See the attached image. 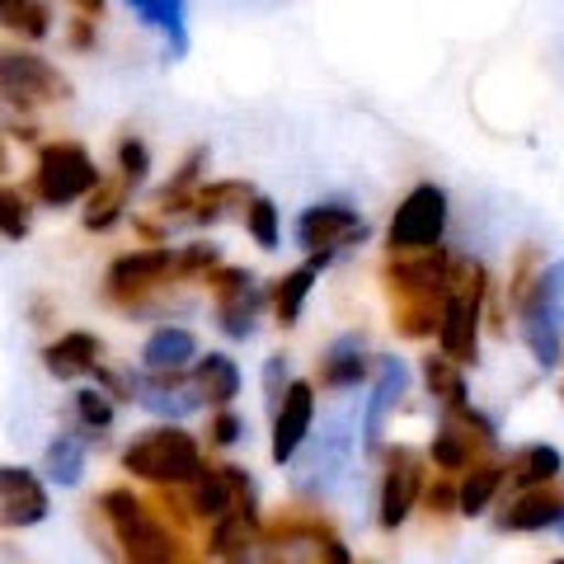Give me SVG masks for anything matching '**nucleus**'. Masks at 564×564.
<instances>
[{
  "mask_svg": "<svg viewBox=\"0 0 564 564\" xmlns=\"http://www.w3.org/2000/svg\"><path fill=\"white\" fill-rule=\"evenodd\" d=\"M226 203H240V207H250L254 203V188L250 184H236V180H226V184H203L198 193H193V217L198 221H217L221 212H226Z\"/></svg>",
  "mask_w": 564,
  "mask_h": 564,
  "instance_id": "34",
  "label": "nucleus"
},
{
  "mask_svg": "<svg viewBox=\"0 0 564 564\" xmlns=\"http://www.w3.org/2000/svg\"><path fill=\"white\" fill-rule=\"evenodd\" d=\"M207 555L217 564H259V555H263V518H259V508H236V513L212 522Z\"/></svg>",
  "mask_w": 564,
  "mask_h": 564,
  "instance_id": "20",
  "label": "nucleus"
},
{
  "mask_svg": "<svg viewBox=\"0 0 564 564\" xmlns=\"http://www.w3.org/2000/svg\"><path fill=\"white\" fill-rule=\"evenodd\" d=\"M372 372V358H367L362 334H339L325 352H321V386L325 391H358Z\"/></svg>",
  "mask_w": 564,
  "mask_h": 564,
  "instance_id": "23",
  "label": "nucleus"
},
{
  "mask_svg": "<svg viewBox=\"0 0 564 564\" xmlns=\"http://www.w3.org/2000/svg\"><path fill=\"white\" fill-rule=\"evenodd\" d=\"M43 475L57 489H76L85 475V437L80 433H57L43 452Z\"/></svg>",
  "mask_w": 564,
  "mask_h": 564,
  "instance_id": "30",
  "label": "nucleus"
},
{
  "mask_svg": "<svg viewBox=\"0 0 564 564\" xmlns=\"http://www.w3.org/2000/svg\"><path fill=\"white\" fill-rule=\"evenodd\" d=\"M128 400H137L141 410H151L155 419L165 423H180L188 419L193 410L203 404L198 386H193V377H155V372H132L128 377Z\"/></svg>",
  "mask_w": 564,
  "mask_h": 564,
  "instance_id": "18",
  "label": "nucleus"
},
{
  "mask_svg": "<svg viewBox=\"0 0 564 564\" xmlns=\"http://www.w3.org/2000/svg\"><path fill=\"white\" fill-rule=\"evenodd\" d=\"M263 555L269 564H352L339 532L315 513H282L263 527Z\"/></svg>",
  "mask_w": 564,
  "mask_h": 564,
  "instance_id": "6",
  "label": "nucleus"
},
{
  "mask_svg": "<svg viewBox=\"0 0 564 564\" xmlns=\"http://www.w3.org/2000/svg\"><path fill=\"white\" fill-rule=\"evenodd\" d=\"M193 386H198V395L207 404L231 410V400L240 395V367H236V358H226V352H207V358H198V362H193Z\"/></svg>",
  "mask_w": 564,
  "mask_h": 564,
  "instance_id": "28",
  "label": "nucleus"
},
{
  "mask_svg": "<svg viewBox=\"0 0 564 564\" xmlns=\"http://www.w3.org/2000/svg\"><path fill=\"white\" fill-rule=\"evenodd\" d=\"M551 564H564V560H551Z\"/></svg>",
  "mask_w": 564,
  "mask_h": 564,
  "instance_id": "46",
  "label": "nucleus"
},
{
  "mask_svg": "<svg viewBox=\"0 0 564 564\" xmlns=\"http://www.w3.org/2000/svg\"><path fill=\"white\" fill-rule=\"evenodd\" d=\"M423 499H429V513H456V485H452V475L423 489Z\"/></svg>",
  "mask_w": 564,
  "mask_h": 564,
  "instance_id": "44",
  "label": "nucleus"
},
{
  "mask_svg": "<svg viewBox=\"0 0 564 564\" xmlns=\"http://www.w3.org/2000/svg\"><path fill=\"white\" fill-rule=\"evenodd\" d=\"M447 288H452V254L443 245L437 250H419V254H391V263H386V292H391L395 329L404 339L437 334Z\"/></svg>",
  "mask_w": 564,
  "mask_h": 564,
  "instance_id": "2",
  "label": "nucleus"
},
{
  "mask_svg": "<svg viewBox=\"0 0 564 564\" xmlns=\"http://www.w3.org/2000/svg\"><path fill=\"white\" fill-rule=\"evenodd\" d=\"M503 485H508V466H499V462H475L462 475V480H456V513H462V518L489 513V503L499 499Z\"/></svg>",
  "mask_w": 564,
  "mask_h": 564,
  "instance_id": "27",
  "label": "nucleus"
},
{
  "mask_svg": "<svg viewBox=\"0 0 564 564\" xmlns=\"http://www.w3.org/2000/svg\"><path fill=\"white\" fill-rule=\"evenodd\" d=\"M0 99L20 104V109H39V104L70 99V80L39 52L24 47H0Z\"/></svg>",
  "mask_w": 564,
  "mask_h": 564,
  "instance_id": "8",
  "label": "nucleus"
},
{
  "mask_svg": "<svg viewBox=\"0 0 564 564\" xmlns=\"http://www.w3.org/2000/svg\"><path fill=\"white\" fill-rule=\"evenodd\" d=\"M485 263L475 259H452V288L443 306V325H437V352H447L452 362H475L480 352V311H485Z\"/></svg>",
  "mask_w": 564,
  "mask_h": 564,
  "instance_id": "4",
  "label": "nucleus"
},
{
  "mask_svg": "<svg viewBox=\"0 0 564 564\" xmlns=\"http://www.w3.org/2000/svg\"><path fill=\"white\" fill-rule=\"evenodd\" d=\"M203 466L207 462L198 437L180 429V423H155V429H147L122 447V470L155 489H188L203 475Z\"/></svg>",
  "mask_w": 564,
  "mask_h": 564,
  "instance_id": "3",
  "label": "nucleus"
},
{
  "mask_svg": "<svg viewBox=\"0 0 564 564\" xmlns=\"http://www.w3.org/2000/svg\"><path fill=\"white\" fill-rule=\"evenodd\" d=\"M489 447H494V423L480 410H470V404H456V410H443L429 456L443 475H466L475 462H485Z\"/></svg>",
  "mask_w": 564,
  "mask_h": 564,
  "instance_id": "9",
  "label": "nucleus"
},
{
  "mask_svg": "<svg viewBox=\"0 0 564 564\" xmlns=\"http://www.w3.org/2000/svg\"><path fill=\"white\" fill-rule=\"evenodd\" d=\"M47 485L29 466H0V532H29L47 518Z\"/></svg>",
  "mask_w": 564,
  "mask_h": 564,
  "instance_id": "17",
  "label": "nucleus"
},
{
  "mask_svg": "<svg viewBox=\"0 0 564 564\" xmlns=\"http://www.w3.org/2000/svg\"><path fill=\"white\" fill-rule=\"evenodd\" d=\"M33 226V212L24 203L20 188H0V236L6 240H24Z\"/></svg>",
  "mask_w": 564,
  "mask_h": 564,
  "instance_id": "38",
  "label": "nucleus"
},
{
  "mask_svg": "<svg viewBox=\"0 0 564 564\" xmlns=\"http://www.w3.org/2000/svg\"><path fill=\"white\" fill-rule=\"evenodd\" d=\"M423 381H429V391L443 400V410H456V404H470L466 400V377H462V362H452L447 352H433V358H423Z\"/></svg>",
  "mask_w": 564,
  "mask_h": 564,
  "instance_id": "32",
  "label": "nucleus"
},
{
  "mask_svg": "<svg viewBox=\"0 0 564 564\" xmlns=\"http://www.w3.org/2000/svg\"><path fill=\"white\" fill-rule=\"evenodd\" d=\"M99 522L109 532V555L118 564H207L188 545V536L174 527L151 499H141L132 485H113L99 499Z\"/></svg>",
  "mask_w": 564,
  "mask_h": 564,
  "instance_id": "1",
  "label": "nucleus"
},
{
  "mask_svg": "<svg viewBox=\"0 0 564 564\" xmlns=\"http://www.w3.org/2000/svg\"><path fill=\"white\" fill-rule=\"evenodd\" d=\"M245 437V419L236 410H217V419L207 423V443L212 447H236Z\"/></svg>",
  "mask_w": 564,
  "mask_h": 564,
  "instance_id": "43",
  "label": "nucleus"
},
{
  "mask_svg": "<svg viewBox=\"0 0 564 564\" xmlns=\"http://www.w3.org/2000/svg\"><path fill=\"white\" fill-rule=\"evenodd\" d=\"M288 386H292V377H288V358L282 352H273L269 362H263V404L278 414V404H282V395H288Z\"/></svg>",
  "mask_w": 564,
  "mask_h": 564,
  "instance_id": "41",
  "label": "nucleus"
},
{
  "mask_svg": "<svg viewBox=\"0 0 564 564\" xmlns=\"http://www.w3.org/2000/svg\"><path fill=\"white\" fill-rule=\"evenodd\" d=\"M184 494H188L193 518L203 522H217L226 513H236V508H259L254 480L245 475V466H203V475Z\"/></svg>",
  "mask_w": 564,
  "mask_h": 564,
  "instance_id": "13",
  "label": "nucleus"
},
{
  "mask_svg": "<svg viewBox=\"0 0 564 564\" xmlns=\"http://www.w3.org/2000/svg\"><path fill=\"white\" fill-rule=\"evenodd\" d=\"M99 352H104V344L95 339L90 329H70V334H62L57 344L43 348V367H47V377H57V381L99 377V372H104Z\"/></svg>",
  "mask_w": 564,
  "mask_h": 564,
  "instance_id": "22",
  "label": "nucleus"
},
{
  "mask_svg": "<svg viewBox=\"0 0 564 564\" xmlns=\"http://www.w3.org/2000/svg\"><path fill=\"white\" fill-rule=\"evenodd\" d=\"M522 344L532 348L536 367H560L564 362V259L545 263V273L536 278L532 296L522 302Z\"/></svg>",
  "mask_w": 564,
  "mask_h": 564,
  "instance_id": "5",
  "label": "nucleus"
},
{
  "mask_svg": "<svg viewBox=\"0 0 564 564\" xmlns=\"http://www.w3.org/2000/svg\"><path fill=\"white\" fill-rule=\"evenodd\" d=\"M315 429V386L311 381H292L288 395H282L278 414H273V462L288 466L296 462V452L306 447V437Z\"/></svg>",
  "mask_w": 564,
  "mask_h": 564,
  "instance_id": "19",
  "label": "nucleus"
},
{
  "mask_svg": "<svg viewBox=\"0 0 564 564\" xmlns=\"http://www.w3.org/2000/svg\"><path fill=\"white\" fill-rule=\"evenodd\" d=\"M147 170H151L147 141H141V137H122L118 141V180L128 188H137V184H147Z\"/></svg>",
  "mask_w": 564,
  "mask_h": 564,
  "instance_id": "39",
  "label": "nucleus"
},
{
  "mask_svg": "<svg viewBox=\"0 0 564 564\" xmlns=\"http://www.w3.org/2000/svg\"><path fill=\"white\" fill-rule=\"evenodd\" d=\"M76 10L85 14V20H99V14H104V0H76Z\"/></svg>",
  "mask_w": 564,
  "mask_h": 564,
  "instance_id": "45",
  "label": "nucleus"
},
{
  "mask_svg": "<svg viewBox=\"0 0 564 564\" xmlns=\"http://www.w3.org/2000/svg\"><path fill=\"white\" fill-rule=\"evenodd\" d=\"M174 273L193 278V273H217V245H188L174 254Z\"/></svg>",
  "mask_w": 564,
  "mask_h": 564,
  "instance_id": "42",
  "label": "nucleus"
},
{
  "mask_svg": "<svg viewBox=\"0 0 564 564\" xmlns=\"http://www.w3.org/2000/svg\"><path fill=\"white\" fill-rule=\"evenodd\" d=\"M362 236H367V221L358 217V207H348V203H315L296 217V240L321 259H334L344 245L362 240Z\"/></svg>",
  "mask_w": 564,
  "mask_h": 564,
  "instance_id": "14",
  "label": "nucleus"
},
{
  "mask_svg": "<svg viewBox=\"0 0 564 564\" xmlns=\"http://www.w3.org/2000/svg\"><path fill=\"white\" fill-rule=\"evenodd\" d=\"M76 423H80V437H104L113 429V400L109 391H99V386H80L76 391Z\"/></svg>",
  "mask_w": 564,
  "mask_h": 564,
  "instance_id": "35",
  "label": "nucleus"
},
{
  "mask_svg": "<svg viewBox=\"0 0 564 564\" xmlns=\"http://www.w3.org/2000/svg\"><path fill=\"white\" fill-rule=\"evenodd\" d=\"M245 231L259 240V250H278V240H282V231H278V207L263 198V193H254V203L245 207Z\"/></svg>",
  "mask_w": 564,
  "mask_h": 564,
  "instance_id": "37",
  "label": "nucleus"
},
{
  "mask_svg": "<svg viewBox=\"0 0 564 564\" xmlns=\"http://www.w3.org/2000/svg\"><path fill=\"white\" fill-rule=\"evenodd\" d=\"M128 184L122 180H104L95 193H90V207H85V226L90 231H109V226L122 217V203H128Z\"/></svg>",
  "mask_w": 564,
  "mask_h": 564,
  "instance_id": "36",
  "label": "nucleus"
},
{
  "mask_svg": "<svg viewBox=\"0 0 564 564\" xmlns=\"http://www.w3.org/2000/svg\"><path fill=\"white\" fill-rule=\"evenodd\" d=\"M443 231H447V193L437 184H419L395 207L386 240H391V254H419V250H437Z\"/></svg>",
  "mask_w": 564,
  "mask_h": 564,
  "instance_id": "10",
  "label": "nucleus"
},
{
  "mask_svg": "<svg viewBox=\"0 0 564 564\" xmlns=\"http://www.w3.org/2000/svg\"><path fill=\"white\" fill-rule=\"evenodd\" d=\"M212 288V306H217V325L231 339H250L254 334V315L263 311V288L250 269H217L207 278Z\"/></svg>",
  "mask_w": 564,
  "mask_h": 564,
  "instance_id": "12",
  "label": "nucleus"
},
{
  "mask_svg": "<svg viewBox=\"0 0 564 564\" xmlns=\"http://www.w3.org/2000/svg\"><path fill=\"white\" fill-rule=\"evenodd\" d=\"M564 522V494L555 485L527 489L499 513V532H545V527Z\"/></svg>",
  "mask_w": 564,
  "mask_h": 564,
  "instance_id": "24",
  "label": "nucleus"
},
{
  "mask_svg": "<svg viewBox=\"0 0 564 564\" xmlns=\"http://www.w3.org/2000/svg\"><path fill=\"white\" fill-rule=\"evenodd\" d=\"M104 184V174L95 170L90 151L80 141H47L39 151V170H33V188L47 207H70Z\"/></svg>",
  "mask_w": 564,
  "mask_h": 564,
  "instance_id": "7",
  "label": "nucleus"
},
{
  "mask_svg": "<svg viewBox=\"0 0 564 564\" xmlns=\"http://www.w3.org/2000/svg\"><path fill=\"white\" fill-rule=\"evenodd\" d=\"M325 263L329 259L311 254L302 269H292L288 278H278V288H273V315H278L282 329H292L296 321H302V306H306V296H311V288H315V278H321Z\"/></svg>",
  "mask_w": 564,
  "mask_h": 564,
  "instance_id": "29",
  "label": "nucleus"
},
{
  "mask_svg": "<svg viewBox=\"0 0 564 564\" xmlns=\"http://www.w3.org/2000/svg\"><path fill=\"white\" fill-rule=\"evenodd\" d=\"M352 462V423L348 414H329L321 423V437L306 456V470H302V494H329L334 485L344 480V470Z\"/></svg>",
  "mask_w": 564,
  "mask_h": 564,
  "instance_id": "16",
  "label": "nucleus"
},
{
  "mask_svg": "<svg viewBox=\"0 0 564 564\" xmlns=\"http://www.w3.org/2000/svg\"><path fill=\"white\" fill-rule=\"evenodd\" d=\"M0 29L20 33V39H47L52 14L43 0H0Z\"/></svg>",
  "mask_w": 564,
  "mask_h": 564,
  "instance_id": "33",
  "label": "nucleus"
},
{
  "mask_svg": "<svg viewBox=\"0 0 564 564\" xmlns=\"http://www.w3.org/2000/svg\"><path fill=\"white\" fill-rule=\"evenodd\" d=\"M165 278H174V250L170 245H151V250L118 254L109 263V296L122 306H137L147 292L165 288Z\"/></svg>",
  "mask_w": 564,
  "mask_h": 564,
  "instance_id": "15",
  "label": "nucleus"
},
{
  "mask_svg": "<svg viewBox=\"0 0 564 564\" xmlns=\"http://www.w3.org/2000/svg\"><path fill=\"white\" fill-rule=\"evenodd\" d=\"M423 456L414 447H391L386 452V470H381V489H377V522L381 532L410 522V513L423 499Z\"/></svg>",
  "mask_w": 564,
  "mask_h": 564,
  "instance_id": "11",
  "label": "nucleus"
},
{
  "mask_svg": "<svg viewBox=\"0 0 564 564\" xmlns=\"http://www.w3.org/2000/svg\"><path fill=\"white\" fill-rule=\"evenodd\" d=\"M541 273H545V263H541V254H536V245H527V250L518 254L513 282H508V306L522 311V302L532 296V288H536V278H541Z\"/></svg>",
  "mask_w": 564,
  "mask_h": 564,
  "instance_id": "40",
  "label": "nucleus"
},
{
  "mask_svg": "<svg viewBox=\"0 0 564 564\" xmlns=\"http://www.w3.org/2000/svg\"><path fill=\"white\" fill-rule=\"evenodd\" d=\"M560 470H564V456L551 443H527V447H518L513 456H508V485H513L518 494L555 485Z\"/></svg>",
  "mask_w": 564,
  "mask_h": 564,
  "instance_id": "26",
  "label": "nucleus"
},
{
  "mask_svg": "<svg viewBox=\"0 0 564 564\" xmlns=\"http://www.w3.org/2000/svg\"><path fill=\"white\" fill-rule=\"evenodd\" d=\"M198 339H193L188 329L180 325H161L147 339V348H141V372H155V377H180L188 372L193 362H198Z\"/></svg>",
  "mask_w": 564,
  "mask_h": 564,
  "instance_id": "25",
  "label": "nucleus"
},
{
  "mask_svg": "<svg viewBox=\"0 0 564 564\" xmlns=\"http://www.w3.org/2000/svg\"><path fill=\"white\" fill-rule=\"evenodd\" d=\"M128 6L141 14V24L161 29L170 57H184L188 52V24H184V0H128Z\"/></svg>",
  "mask_w": 564,
  "mask_h": 564,
  "instance_id": "31",
  "label": "nucleus"
},
{
  "mask_svg": "<svg viewBox=\"0 0 564 564\" xmlns=\"http://www.w3.org/2000/svg\"><path fill=\"white\" fill-rule=\"evenodd\" d=\"M404 386H410V367H404L400 358H381V362H377L372 395H367V410H362V443H367V452L381 447L386 423H391L395 404H400V395H404Z\"/></svg>",
  "mask_w": 564,
  "mask_h": 564,
  "instance_id": "21",
  "label": "nucleus"
},
{
  "mask_svg": "<svg viewBox=\"0 0 564 564\" xmlns=\"http://www.w3.org/2000/svg\"><path fill=\"white\" fill-rule=\"evenodd\" d=\"M560 532H564V522H560Z\"/></svg>",
  "mask_w": 564,
  "mask_h": 564,
  "instance_id": "47",
  "label": "nucleus"
}]
</instances>
